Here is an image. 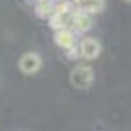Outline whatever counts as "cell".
Wrapping results in <instances>:
<instances>
[{
  "mask_svg": "<svg viewBox=\"0 0 131 131\" xmlns=\"http://www.w3.org/2000/svg\"><path fill=\"white\" fill-rule=\"evenodd\" d=\"M123 2H127V4H129V2H131V0H123Z\"/></svg>",
  "mask_w": 131,
  "mask_h": 131,
  "instance_id": "8fae6325",
  "label": "cell"
},
{
  "mask_svg": "<svg viewBox=\"0 0 131 131\" xmlns=\"http://www.w3.org/2000/svg\"><path fill=\"white\" fill-rule=\"evenodd\" d=\"M74 8L86 12V14H90V16H96V14H100V12H104L106 0H80Z\"/></svg>",
  "mask_w": 131,
  "mask_h": 131,
  "instance_id": "8992f818",
  "label": "cell"
},
{
  "mask_svg": "<svg viewBox=\"0 0 131 131\" xmlns=\"http://www.w3.org/2000/svg\"><path fill=\"white\" fill-rule=\"evenodd\" d=\"M53 41L57 47H61L63 51H67L69 47H72V45H77V33L72 31V29H57L53 35Z\"/></svg>",
  "mask_w": 131,
  "mask_h": 131,
  "instance_id": "5b68a950",
  "label": "cell"
},
{
  "mask_svg": "<svg viewBox=\"0 0 131 131\" xmlns=\"http://www.w3.org/2000/svg\"><path fill=\"white\" fill-rule=\"evenodd\" d=\"M41 67H43V59H41V55L35 53V51H27L20 57L18 61V69L24 72V74H37L41 71Z\"/></svg>",
  "mask_w": 131,
  "mask_h": 131,
  "instance_id": "7a4b0ae2",
  "label": "cell"
},
{
  "mask_svg": "<svg viewBox=\"0 0 131 131\" xmlns=\"http://www.w3.org/2000/svg\"><path fill=\"white\" fill-rule=\"evenodd\" d=\"M53 10H55V0H47V2L35 4V16L41 18V20H47V22L53 16Z\"/></svg>",
  "mask_w": 131,
  "mask_h": 131,
  "instance_id": "52a82bcc",
  "label": "cell"
},
{
  "mask_svg": "<svg viewBox=\"0 0 131 131\" xmlns=\"http://www.w3.org/2000/svg\"><path fill=\"white\" fill-rule=\"evenodd\" d=\"M29 2H33V4H39V2H47V0H29Z\"/></svg>",
  "mask_w": 131,
  "mask_h": 131,
  "instance_id": "9c48e42d",
  "label": "cell"
},
{
  "mask_svg": "<svg viewBox=\"0 0 131 131\" xmlns=\"http://www.w3.org/2000/svg\"><path fill=\"white\" fill-rule=\"evenodd\" d=\"M65 57H67V59H71V61H78V59H80V53H78V43L72 45V47H69V49L65 51Z\"/></svg>",
  "mask_w": 131,
  "mask_h": 131,
  "instance_id": "ba28073f",
  "label": "cell"
},
{
  "mask_svg": "<svg viewBox=\"0 0 131 131\" xmlns=\"http://www.w3.org/2000/svg\"><path fill=\"white\" fill-rule=\"evenodd\" d=\"M69 2H71V4H72V6H77V4H78V2H80V0H69Z\"/></svg>",
  "mask_w": 131,
  "mask_h": 131,
  "instance_id": "30bf717a",
  "label": "cell"
},
{
  "mask_svg": "<svg viewBox=\"0 0 131 131\" xmlns=\"http://www.w3.org/2000/svg\"><path fill=\"white\" fill-rule=\"evenodd\" d=\"M78 53H80V59L94 61L102 53V43L96 37H82L80 43H78Z\"/></svg>",
  "mask_w": 131,
  "mask_h": 131,
  "instance_id": "3957f363",
  "label": "cell"
},
{
  "mask_svg": "<svg viewBox=\"0 0 131 131\" xmlns=\"http://www.w3.org/2000/svg\"><path fill=\"white\" fill-rule=\"evenodd\" d=\"M71 84L78 90H88L94 84V69L90 65H77L71 71Z\"/></svg>",
  "mask_w": 131,
  "mask_h": 131,
  "instance_id": "6da1fadb",
  "label": "cell"
},
{
  "mask_svg": "<svg viewBox=\"0 0 131 131\" xmlns=\"http://www.w3.org/2000/svg\"><path fill=\"white\" fill-rule=\"evenodd\" d=\"M94 16H90V14H86V12H82V10H78V8H74V18H72V31L77 33H86V31H90L92 29V26H94V20H92Z\"/></svg>",
  "mask_w": 131,
  "mask_h": 131,
  "instance_id": "277c9868",
  "label": "cell"
}]
</instances>
